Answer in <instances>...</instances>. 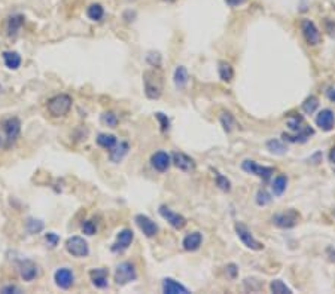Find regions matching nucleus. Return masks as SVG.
Returning a JSON list of instances; mask_svg holds the SVG:
<instances>
[{"label":"nucleus","mask_w":335,"mask_h":294,"mask_svg":"<svg viewBox=\"0 0 335 294\" xmlns=\"http://www.w3.org/2000/svg\"><path fill=\"white\" fill-rule=\"evenodd\" d=\"M89 278L94 287L106 289L109 284V271L106 268H94L89 271Z\"/></svg>","instance_id":"17"},{"label":"nucleus","mask_w":335,"mask_h":294,"mask_svg":"<svg viewBox=\"0 0 335 294\" xmlns=\"http://www.w3.org/2000/svg\"><path fill=\"white\" fill-rule=\"evenodd\" d=\"M101 123L109 128H115L118 125V116L113 112H104L101 115Z\"/></svg>","instance_id":"36"},{"label":"nucleus","mask_w":335,"mask_h":294,"mask_svg":"<svg viewBox=\"0 0 335 294\" xmlns=\"http://www.w3.org/2000/svg\"><path fill=\"white\" fill-rule=\"evenodd\" d=\"M315 123L319 129H322L324 132H330L333 131L335 126V115L331 109H324L316 115Z\"/></svg>","instance_id":"11"},{"label":"nucleus","mask_w":335,"mask_h":294,"mask_svg":"<svg viewBox=\"0 0 335 294\" xmlns=\"http://www.w3.org/2000/svg\"><path fill=\"white\" fill-rule=\"evenodd\" d=\"M301 33L304 40L309 46H316L322 40V34L318 28V25L312 19H303L301 21Z\"/></svg>","instance_id":"9"},{"label":"nucleus","mask_w":335,"mask_h":294,"mask_svg":"<svg viewBox=\"0 0 335 294\" xmlns=\"http://www.w3.org/2000/svg\"><path fill=\"white\" fill-rule=\"evenodd\" d=\"M18 271L24 281H33L39 275V269L31 260H21L18 265Z\"/></svg>","instance_id":"18"},{"label":"nucleus","mask_w":335,"mask_h":294,"mask_svg":"<svg viewBox=\"0 0 335 294\" xmlns=\"http://www.w3.org/2000/svg\"><path fill=\"white\" fill-rule=\"evenodd\" d=\"M327 97H328V100H330V101L335 103V88H328V91H327Z\"/></svg>","instance_id":"46"},{"label":"nucleus","mask_w":335,"mask_h":294,"mask_svg":"<svg viewBox=\"0 0 335 294\" xmlns=\"http://www.w3.org/2000/svg\"><path fill=\"white\" fill-rule=\"evenodd\" d=\"M136 278H137V271L131 262H122L116 266L115 283L118 286H125L128 283H133V281H136Z\"/></svg>","instance_id":"6"},{"label":"nucleus","mask_w":335,"mask_h":294,"mask_svg":"<svg viewBox=\"0 0 335 294\" xmlns=\"http://www.w3.org/2000/svg\"><path fill=\"white\" fill-rule=\"evenodd\" d=\"M213 173H215V183H216V186H218L222 192H230V190H231V183H230V180H228L225 176H222L219 171H216V170H213Z\"/></svg>","instance_id":"35"},{"label":"nucleus","mask_w":335,"mask_h":294,"mask_svg":"<svg viewBox=\"0 0 335 294\" xmlns=\"http://www.w3.org/2000/svg\"><path fill=\"white\" fill-rule=\"evenodd\" d=\"M143 86L149 100H158L163 94V76L155 70H146L143 73Z\"/></svg>","instance_id":"1"},{"label":"nucleus","mask_w":335,"mask_h":294,"mask_svg":"<svg viewBox=\"0 0 335 294\" xmlns=\"http://www.w3.org/2000/svg\"><path fill=\"white\" fill-rule=\"evenodd\" d=\"M219 122H221V125H222L225 132H231L234 129V126H236V119H234V116L230 112H222L219 115Z\"/></svg>","instance_id":"29"},{"label":"nucleus","mask_w":335,"mask_h":294,"mask_svg":"<svg viewBox=\"0 0 335 294\" xmlns=\"http://www.w3.org/2000/svg\"><path fill=\"white\" fill-rule=\"evenodd\" d=\"M146 61L152 67H160L161 65V55L158 52H149L146 55Z\"/></svg>","instance_id":"40"},{"label":"nucleus","mask_w":335,"mask_h":294,"mask_svg":"<svg viewBox=\"0 0 335 294\" xmlns=\"http://www.w3.org/2000/svg\"><path fill=\"white\" fill-rule=\"evenodd\" d=\"M27 228L31 234H37L43 229V223L39 222V220H28L27 222Z\"/></svg>","instance_id":"41"},{"label":"nucleus","mask_w":335,"mask_h":294,"mask_svg":"<svg viewBox=\"0 0 335 294\" xmlns=\"http://www.w3.org/2000/svg\"><path fill=\"white\" fill-rule=\"evenodd\" d=\"M66 251L73 256V257H78V259H84L89 254V245L88 242L81 238V236H70L67 241H66Z\"/></svg>","instance_id":"8"},{"label":"nucleus","mask_w":335,"mask_h":294,"mask_svg":"<svg viewBox=\"0 0 335 294\" xmlns=\"http://www.w3.org/2000/svg\"><path fill=\"white\" fill-rule=\"evenodd\" d=\"M81 229H82V232H84L85 235H88V236H92V235L97 234V225H95L92 220H85V222L82 223Z\"/></svg>","instance_id":"38"},{"label":"nucleus","mask_w":335,"mask_h":294,"mask_svg":"<svg viewBox=\"0 0 335 294\" xmlns=\"http://www.w3.org/2000/svg\"><path fill=\"white\" fill-rule=\"evenodd\" d=\"M151 165L158 173H164L171 165V156L167 152H164V150H158V152H155L151 156Z\"/></svg>","instance_id":"15"},{"label":"nucleus","mask_w":335,"mask_h":294,"mask_svg":"<svg viewBox=\"0 0 335 294\" xmlns=\"http://www.w3.org/2000/svg\"><path fill=\"white\" fill-rule=\"evenodd\" d=\"M3 61H4V65L9 70H18L22 59H21V55L16 51H4L3 52Z\"/></svg>","instance_id":"24"},{"label":"nucleus","mask_w":335,"mask_h":294,"mask_svg":"<svg viewBox=\"0 0 335 294\" xmlns=\"http://www.w3.org/2000/svg\"><path fill=\"white\" fill-rule=\"evenodd\" d=\"M1 146H3V137L0 135V147H1Z\"/></svg>","instance_id":"48"},{"label":"nucleus","mask_w":335,"mask_h":294,"mask_svg":"<svg viewBox=\"0 0 335 294\" xmlns=\"http://www.w3.org/2000/svg\"><path fill=\"white\" fill-rule=\"evenodd\" d=\"M288 187V177L285 174H279L271 183V192L274 196H282Z\"/></svg>","instance_id":"26"},{"label":"nucleus","mask_w":335,"mask_h":294,"mask_svg":"<svg viewBox=\"0 0 335 294\" xmlns=\"http://www.w3.org/2000/svg\"><path fill=\"white\" fill-rule=\"evenodd\" d=\"M128 150H130V144L127 141H119L109 150V159L113 164H119L127 156Z\"/></svg>","instance_id":"20"},{"label":"nucleus","mask_w":335,"mask_h":294,"mask_svg":"<svg viewBox=\"0 0 335 294\" xmlns=\"http://www.w3.org/2000/svg\"><path fill=\"white\" fill-rule=\"evenodd\" d=\"M218 71H219L221 80H224V82H227V83L231 82L233 77H234V70H233L231 64H228V62H225V61H221V62H219Z\"/></svg>","instance_id":"28"},{"label":"nucleus","mask_w":335,"mask_h":294,"mask_svg":"<svg viewBox=\"0 0 335 294\" xmlns=\"http://www.w3.org/2000/svg\"><path fill=\"white\" fill-rule=\"evenodd\" d=\"M22 25H24V16H22L21 13L10 15V16L6 19V34H7L9 37L16 36Z\"/></svg>","instance_id":"22"},{"label":"nucleus","mask_w":335,"mask_h":294,"mask_svg":"<svg viewBox=\"0 0 335 294\" xmlns=\"http://www.w3.org/2000/svg\"><path fill=\"white\" fill-rule=\"evenodd\" d=\"M0 292L1 293H21V290L16 286H10V284L9 286H4Z\"/></svg>","instance_id":"44"},{"label":"nucleus","mask_w":335,"mask_h":294,"mask_svg":"<svg viewBox=\"0 0 335 294\" xmlns=\"http://www.w3.org/2000/svg\"><path fill=\"white\" fill-rule=\"evenodd\" d=\"M161 289H163V293H166V294H188L189 293V290H188L183 284L177 283V281H176V280H173V278H164V280H163V284H161Z\"/></svg>","instance_id":"21"},{"label":"nucleus","mask_w":335,"mask_h":294,"mask_svg":"<svg viewBox=\"0 0 335 294\" xmlns=\"http://www.w3.org/2000/svg\"><path fill=\"white\" fill-rule=\"evenodd\" d=\"M271 195L265 190V189H261V190H258V193H256V204L259 205V207H265V205H268L270 202H271Z\"/></svg>","instance_id":"37"},{"label":"nucleus","mask_w":335,"mask_h":294,"mask_svg":"<svg viewBox=\"0 0 335 294\" xmlns=\"http://www.w3.org/2000/svg\"><path fill=\"white\" fill-rule=\"evenodd\" d=\"M173 80H174L176 88H179V89L186 88V85H188V82H189V73H188V70H186L183 65H179V67L174 70Z\"/></svg>","instance_id":"25"},{"label":"nucleus","mask_w":335,"mask_h":294,"mask_svg":"<svg viewBox=\"0 0 335 294\" xmlns=\"http://www.w3.org/2000/svg\"><path fill=\"white\" fill-rule=\"evenodd\" d=\"M158 213H160V216H161L166 222H168L170 226H173V228L177 229V231H180V229H183V228L186 226V219H185L182 214L174 213V211H173L171 208H168L167 205H161V207L158 208Z\"/></svg>","instance_id":"10"},{"label":"nucleus","mask_w":335,"mask_h":294,"mask_svg":"<svg viewBox=\"0 0 335 294\" xmlns=\"http://www.w3.org/2000/svg\"><path fill=\"white\" fill-rule=\"evenodd\" d=\"M318 107H319V100H318V97H315V95L307 97V98L303 101V104H301L303 112H304V113H307V115L315 113Z\"/></svg>","instance_id":"33"},{"label":"nucleus","mask_w":335,"mask_h":294,"mask_svg":"<svg viewBox=\"0 0 335 294\" xmlns=\"http://www.w3.org/2000/svg\"><path fill=\"white\" fill-rule=\"evenodd\" d=\"M45 239H46V242H48L49 247H55V245L58 244V241H60L58 235L54 234V232H48V234L45 235Z\"/></svg>","instance_id":"42"},{"label":"nucleus","mask_w":335,"mask_h":294,"mask_svg":"<svg viewBox=\"0 0 335 294\" xmlns=\"http://www.w3.org/2000/svg\"><path fill=\"white\" fill-rule=\"evenodd\" d=\"M242 170L246 171L248 174H253L256 177H259L264 183H267L274 174L273 167H264V165H259V164H256L255 161H251V159H246V161L242 162Z\"/></svg>","instance_id":"7"},{"label":"nucleus","mask_w":335,"mask_h":294,"mask_svg":"<svg viewBox=\"0 0 335 294\" xmlns=\"http://www.w3.org/2000/svg\"><path fill=\"white\" fill-rule=\"evenodd\" d=\"M167 1H173V0H167Z\"/></svg>","instance_id":"49"},{"label":"nucleus","mask_w":335,"mask_h":294,"mask_svg":"<svg viewBox=\"0 0 335 294\" xmlns=\"http://www.w3.org/2000/svg\"><path fill=\"white\" fill-rule=\"evenodd\" d=\"M134 222L137 225V228L143 232V235L146 238H154L158 234V226L155 222H152L148 216L145 214H137L134 217Z\"/></svg>","instance_id":"13"},{"label":"nucleus","mask_w":335,"mask_h":294,"mask_svg":"<svg viewBox=\"0 0 335 294\" xmlns=\"http://www.w3.org/2000/svg\"><path fill=\"white\" fill-rule=\"evenodd\" d=\"M270 292L274 294H291L292 290L282 281V280H273L270 283Z\"/></svg>","instance_id":"34"},{"label":"nucleus","mask_w":335,"mask_h":294,"mask_svg":"<svg viewBox=\"0 0 335 294\" xmlns=\"http://www.w3.org/2000/svg\"><path fill=\"white\" fill-rule=\"evenodd\" d=\"M54 281H55V286L61 290H69L73 283H75V275H73V271L69 269V268H60L55 271L54 274Z\"/></svg>","instance_id":"12"},{"label":"nucleus","mask_w":335,"mask_h":294,"mask_svg":"<svg viewBox=\"0 0 335 294\" xmlns=\"http://www.w3.org/2000/svg\"><path fill=\"white\" fill-rule=\"evenodd\" d=\"M133 239H134V234H133L131 229L125 228V229L119 231L118 235H116V242L112 247V251L113 253H122V251H125L131 245Z\"/></svg>","instance_id":"14"},{"label":"nucleus","mask_w":335,"mask_h":294,"mask_svg":"<svg viewBox=\"0 0 335 294\" xmlns=\"http://www.w3.org/2000/svg\"><path fill=\"white\" fill-rule=\"evenodd\" d=\"M286 125H288V128H289L292 132H297V131H300V129L304 126V118H303L301 115L291 113V115L288 116Z\"/></svg>","instance_id":"30"},{"label":"nucleus","mask_w":335,"mask_h":294,"mask_svg":"<svg viewBox=\"0 0 335 294\" xmlns=\"http://www.w3.org/2000/svg\"><path fill=\"white\" fill-rule=\"evenodd\" d=\"M203 244V235L200 232H192V234H188L185 238H183V248L186 251H197Z\"/></svg>","instance_id":"23"},{"label":"nucleus","mask_w":335,"mask_h":294,"mask_svg":"<svg viewBox=\"0 0 335 294\" xmlns=\"http://www.w3.org/2000/svg\"><path fill=\"white\" fill-rule=\"evenodd\" d=\"M315 134V129L310 126H303L300 131L294 132V134H283V140L289 141V143H306L312 135Z\"/></svg>","instance_id":"19"},{"label":"nucleus","mask_w":335,"mask_h":294,"mask_svg":"<svg viewBox=\"0 0 335 294\" xmlns=\"http://www.w3.org/2000/svg\"><path fill=\"white\" fill-rule=\"evenodd\" d=\"M155 118H157V120L160 122L161 131H163V132H167V131L170 129V119H168L164 113H161V112L155 113Z\"/></svg>","instance_id":"39"},{"label":"nucleus","mask_w":335,"mask_h":294,"mask_svg":"<svg viewBox=\"0 0 335 294\" xmlns=\"http://www.w3.org/2000/svg\"><path fill=\"white\" fill-rule=\"evenodd\" d=\"M225 269H227V275H228V278H231V280H234V278L237 277V274H239V269H237V266H236L234 263H230Z\"/></svg>","instance_id":"43"},{"label":"nucleus","mask_w":335,"mask_h":294,"mask_svg":"<svg viewBox=\"0 0 335 294\" xmlns=\"http://www.w3.org/2000/svg\"><path fill=\"white\" fill-rule=\"evenodd\" d=\"M248 0H225V3L228 4V6H231V7H237V6H242V4H245Z\"/></svg>","instance_id":"45"},{"label":"nucleus","mask_w":335,"mask_h":294,"mask_svg":"<svg viewBox=\"0 0 335 294\" xmlns=\"http://www.w3.org/2000/svg\"><path fill=\"white\" fill-rule=\"evenodd\" d=\"M1 131H3V146L10 147L19 137L21 132V122L15 116H9L1 120Z\"/></svg>","instance_id":"3"},{"label":"nucleus","mask_w":335,"mask_h":294,"mask_svg":"<svg viewBox=\"0 0 335 294\" xmlns=\"http://www.w3.org/2000/svg\"><path fill=\"white\" fill-rule=\"evenodd\" d=\"M267 149L274 155H285L288 152V146L282 140H277V138L267 141Z\"/></svg>","instance_id":"32"},{"label":"nucleus","mask_w":335,"mask_h":294,"mask_svg":"<svg viewBox=\"0 0 335 294\" xmlns=\"http://www.w3.org/2000/svg\"><path fill=\"white\" fill-rule=\"evenodd\" d=\"M86 16L91 21H101L104 16V7L100 3H92L86 9Z\"/></svg>","instance_id":"27"},{"label":"nucleus","mask_w":335,"mask_h":294,"mask_svg":"<svg viewBox=\"0 0 335 294\" xmlns=\"http://www.w3.org/2000/svg\"><path fill=\"white\" fill-rule=\"evenodd\" d=\"M72 107V97L67 94H57L46 103V110L52 118H61L69 113Z\"/></svg>","instance_id":"2"},{"label":"nucleus","mask_w":335,"mask_h":294,"mask_svg":"<svg viewBox=\"0 0 335 294\" xmlns=\"http://www.w3.org/2000/svg\"><path fill=\"white\" fill-rule=\"evenodd\" d=\"M118 143L116 137L112 135V134H98L97 135V144L106 150H110L115 144Z\"/></svg>","instance_id":"31"},{"label":"nucleus","mask_w":335,"mask_h":294,"mask_svg":"<svg viewBox=\"0 0 335 294\" xmlns=\"http://www.w3.org/2000/svg\"><path fill=\"white\" fill-rule=\"evenodd\" d=\"M271 222L274 226L280 228V229H292L298 225L300 222V213L295 211L294 208L286 210L283 213H277L271 217Z\"/></svg>","instance_id":"4"},{"label":"nucleus","mask_w":335,"mask_h":294,"mask_svg":"<svg viewBox=\"0 0 335 294\" xmlns=\"http://www.w3.org/2000/svg\"><path fill=\"white\" fill-rule=\"evenodd\" d=\"M328 158H330V162H333L335 164V146L330 150V155H328Z\"/></svg>","instance_id":"47"},{"label":"nucleus","mask_w":335,"mask_h":294,"mask_svg":"<svg viewBox=\"0 0 335 294\" xmlns=\"http://www.w3.org/2000/svg\"><path fill=\"white\" fill-rule=\"evenodd\" d=\"M234 229H236V234H237L239 239L242 241V244H243L246 248L253 250V251H261V250H264V244L259 242V241L252 235V232H251L243 223H236Z\"/></svg>","instance_id":"5"},{"label":"nucleus","mask_w":335,"mask_h":294,"mask_svg":"<svg viewBox=\"0 0 335 294\" xmlns=\"http://www.w3.org/2000/svg\"><path fill=\"white\" fill-rule=\"evenodd\" d=\"M171 162L180 171H185V173H191V171L195 170V161L183 152H174L171 155Z\"/></svg>","instance_id":"16"}]
</instances>
